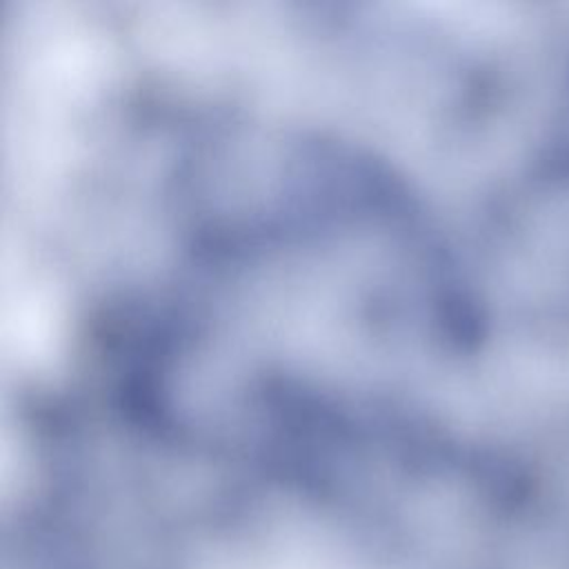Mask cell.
I'll return each mask as SVG.
<instances>
[{
    "mask_svg": "<svg viewBox=\"0 0 569 569\" xmlns=\"http://www.w3.org/2000/svg\"><path fill=\"white\" fill-rule=\"evenodd\" d=\"M213 569H369L349 551L316 538H278L258 549L236 551Z\"/></svg>",
    "mask_w": 569,
    "mask_h": 569,
    "instance_id": "obj_1",
    "label": "cell"
}]
</instances>
